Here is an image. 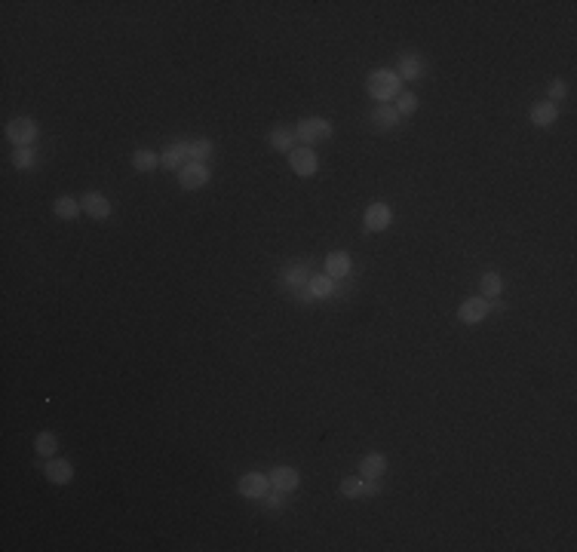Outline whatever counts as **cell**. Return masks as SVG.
<instances>
[{
    "mask_svg": "<svg viewBox=\"0 0 577 552\" xmlns=\"http://www.w3.org/2000/svg\"><path fill=\"white\" fill-rule=\"evenodd\" d=\"M365 89H369V95L381 104H390L393 99H400L402 92V80L396 71L390 68H375L369 77H365Z\"/></svg>",
    "mask_w": 577,
    "mask_h": 552,
    "instance_id": "obj_1",
    "label": "cell"
},
{
    "mask_svg": "<svg viewBox=\"0 0 577 552\" xmlns=\"http://www.w3.org/2000/svg\"><path fill=\"white\" fill-rule=\"evenodd\" d=\"M332 132H335V126H332L326 117H304V120H298V126H295V138L301 144H307V148H313L316 142H329Z\"/></svg>",
    "mask_w": 577,
    "mask_h": 552,
    "instance_id": "obj_2",
    "label": "cell"
},
{
    "mask_svg": "<svg viewBox=\"0 0 577 552\" xmlns=\"http://www.w3.org/2000/svg\"><path fill=\"white\" fill-rule=\"evenodd\" d=\"M4 132L13 142V148H31L40 135V126H37V120H31V117H15L6 123Z\"/></svg>",
    "mask_w": 577,
    "mask_h": 552,
    "instance_id": "obj_3",
    "label": "cell"
},
{
    "mask_svg": "<svg viewBox=\"0 0 577 552\" xmlns=\"http://www.w3.org/2000/svg\"><path fill=\"white\" fill-rule=\"evenodd\" d=\"M289 166H292V172L295 175H313L316 169H320V157H316V151L313 148H307V144H301V148H292L289 151Z\"/></svg>",
    "mask_w": 577,
    "mask_h": 552,
    "instance_id": "obj_4",
    "label": "cell"
},
{
    "mask_svg": "<svg viewBox=\"0 0 577 552\" xmlns=\"http://www.w3.org/2000/svg\"><path fill=\"white\" fill-rule=\"evenodd\" d=\"M209 178H212V172H209L206 163H188V166L178 169V188L182 191H200Z\"/></svg>",
    "mask_w": 577,
    "mask_h": 552,
    "instance_id": "obj_5",
    "label": "cell"
},
{
    "mask_svg": "<svg viewBox=\"0 0 577 552\" xmlns=\"http://www.w3.org/2000/svg\"><path fill=\"white\" fill-rule=\"evenodd\" d=\"M237 491H240V497H246V500H262L264 494L271 491V478L264 473H246L237 482Z\"/></svg>",
    "mask_w": 577,
    "mask_h": 552,
    "instance_id": "obj_6",
    "label": "cell"
},
{
    "mask_svg": "<svg viewBox=\"0 0 577 552\" xmlns=\"http://www.w3.org/2000/svg\"><path fill=\"white\" fill-rule=\"evenodd\" d=\"M365 230L369 233H381V230H387L390 224H393V209L387 206V202H372L369 209H365Z\"/></svg>",
    "mask_w": 577,
    "mask_h": 552,
    "instance_id": "obj_7",
    "label": "cell"
},
{
    "mask_svg": "<svg viewBox=\"0 0 577 552\" xmlns=\"http://www.w3.org/2000/svg\"><path fill=\"white\" fill-rule=\"evenodd\" d=\"M191 163V142H172L160 153V166L163 169H182Z\"/></svg>",
    "mask_w": 577,
    "mask_h": 552,
    "instance_id": "obj_8",
    "label": "cell"
},
{
    "mask_svg": "<svg viewBox=\"0 0 577 552\" xmlns=\"http://www.w3.org/2000/svg\"><path fill=\"white\" fill-rule=\"evenodd\" d=\"M43 476L50 478L53 485H68V482H74V464L65 457H50L43 464Z\"/></svg>",
    "mask_w": 577,
    "mask_h": 552,
    "instance_id": "obj_9",
    "label": "cell"
},
{
    "mask_svg": "<svg viewBox=\"0 0 577 552\" xmlns=\"http://www.w3.org/2000/svg\"><path fill=\"white\" fill-rule=\"evenodd\" d=\"M80 206H83V212H86L89 218H95V221H104V218H111V202H108V197H104V193H99V191L83 193V197H80Z\"/></svg>",
    "mask_w": 577,
    "mask_h": 552,
    "instance_id": "obj_10",
    "label": "cell"
},
{
    "mask_svg": "<svg viewBox=\"0 0 577 552\" xmlns=\"http://www.w3.org/2000/svg\"><path fill=\"white\" fill-rule=\"evenodd\" d=\"M485 316H489V298H467L464 304H461L458 310V319L467 322V326H476V322H482Z\"/></svg>",
    "mask_w": 577,
    "mask_h": 552,
    "instance_id": "obj_11",
    "label": "cell"
},
{
    "mask_svg": "<svg viewBox=\"0 0 577 552\" xmlns=\"http://www.w3.org/2000/svg\"><path fill=\"white\" fill-rule=\"evenodd\" d=\"M271 488H276V491H286V494H292L298 488V482H301V476H298V469L295 467H276V469H271Z\"/></svg>",
    "mask_w": 577,
    "mask_h": 552,
    "instance_id": "obj_12",
    "label": "cell"
},
{
    "mask_svg": "<svg viewBox=\"0 0 577 552\" xmlns=\"http://www.w3.org/2000/svg\"><path fill=\"white\" fill-rule=\"evenodd\" d=\"M351 267H353V261H351V255L347 251H329V258H326V273L332 276L335 282H341V280H347L351 276Z\"/></svg>",
    "mask_w": 577,
    "mask_h": 552,
    "instance_id": "obj_13",
    "label": "cell"
},
{
    "mask_svg": "<svg viewBox=\"0 0 577 552\" xmlns=\"http://www.w3.org/2000/svg\"><path fill=\"white\" fill-rule=\"evenodd\" d=\"M283 276V282L295 291V289H304L307 282H311V276H313V270H311V264H304V261H295V264H289L286 270L280 273Z\"/></svg>",
    "mask_w": 577,
    "mask_h": 552,
    "instance_id": "obj_14",
    "label": "cell"
},
{
    "mask_svg": "<svg viewBox=\"0 0 577 552\" xmlns=\"http://www.w3.org/2000/svg\"><path fill=\"white\" fill-rule=\"evenodd\" d=\"M387 473V457L384 454H365V457H360V476L362 478H381Z\"/></svg>",
    "mask_w": 577,
    "mask_h": 552,
    "instance_id": "obj_15",
    "label": "cell"
},
{
    "mask_svg": "<svg viewBox=\"0 0 577 552\" xmlns=\"http://www.w3.org/2000/svg\"><path fill=\"white\" fill-rule=\"evenodd\" d=\"M528 117H531V123H534V126H552V123H556V117H559V104H552V102H538V104H531Z\"/></svg>",
    "mask_w": 577,
    "mask_h": 552,
    "instance_id": "obj_16",
    "label": "cell"
},
{
    "mask_svg": "<svg viewBox=\"0 0 577 552\" xmlns=\"http://www.w3.org/2000/svg\"><path fill=\"white\" fill-rule=\"evenodd\" d=\"M267 142H271V148L289 153L292 148H295L298 138H295V129H289V126H273L271 135H267Z\"/></svg>",
    "mask_w": 577,
    "mask_h": 552,
    "instance_id": "obj_17",
    "label": "cell"
},
{
    "mask_svg": "<svg viewBox=\"0 0 577 552\" xmlns=\"http://www.w3.org/2000/svg\"><path fill=\"white\" fill-rule=\"evenodd\" d=\"M396 74H400V80H421V77H424V62H421L414 53H405L400 59Z\"/></svg>",
    "mask_w": 577,
    "mask_h": 552,
    "instance_id": "obj_18",
    "label": "cell"
},
{
    "mask_svg": "<svg viewBox=\"0 0 577 552\" xmlns=\"http://www.w3.org/2000/svg\"><path fill=\"white\" fill-rule=\"evenodd\" d=\"M372 123H375L378 129H396L400 113H396L393 104H375V111H372Z\"/></svg>",
    "mask_w": 577,
    "mask_h": 552,
    "instance_id": "obj_19",
    "label": "cell"
},
{
    "mask_svg": "<svg viewBox=\"0 0 577 552\" xmlns=\"http://www.w3.org/2000/svg\"><path fill=\"white\" fill-rule=\"evenodd\" d=\"M53 212H55V218H62V221H74V218L83 212V206H80V200H74V197H59L53 202Z\"/></svg>",
    "mask_w": 577,
    "mask_h": 552,
    "instance_id": "obj_20",
    "label": "cell"
},
{
    "mask_svg": "<svg viewBox=\"0 0 577 552\" xmlns=\"http://www.w3.org/2000/svg\"><path fill=\"white\" fill-rule=\"evenodd\" d=\"M157 166H160V157L154 151H148V148L133 151V169L135 172H154Z\"/></svg>",
    "mask_w": 577,
    "mask_h": 552,
    "instance_id": "obj_21",
    "label": "cell"
},
{
    "mask_svg": "<svg viewBox=\"0 0 577 552\" xmlns=\"http://www.w3.org/2000/svg\"><path fill=\"white\" fill-rule=\"evenodd\" d=\"M212 153H215L212 138H194L191 142V163H206Z\"/></svg>",
    "mask_w": 577,
    "mask_h": 552,
    "instance_id": "obj_22",
    "label": "cell"
},
{
    "mask_svg": "<svg viewBox=\"0 0 577 552\" xmlns=\"http://www.w3.org/2000/svg\"><path fill=\"white\" fill-rule=\"evenodd\" d=\"M307 289L313 291V298H329L332 291H335V280H332L329 273H313L311 282H307Z\"/></svg>",
    "mask_w": 577,
    "mask_h": 552,
    "instance_id": "obj_23",
    "label": "cell"
},
{
    "mask_svg": "<svg viewBox=\"0 0 577 552\" xmlns=\"http://www.w3.org/2000/svg\"><path fill=\"white\" fill-rule=\"evenodd\" d=\"M479 289H482V298H498L501 291H503V280H501V273L485 270V273H482V280H479Z\"/></svg>",
    "mask_w": 577,
    "mask_h": 552,
    "instance_id": "obj_24",
    "label": "cell"
},
{
    "mask_svg": "<svg viewBox=\"0 0 577 552\" xmlns=\"http://www.w3.org/2000/svg\"><path fill=\"white\" fill-rule=\"evenodd\" d=\"M55 448H59V439H55V433H50V429H43V433L34 436V451L40 454V457H53Z\"/></svg>",
    "mask_w": 577,
    "mask_h": 552,
    "instance_id": "obj_25",
    "label": "cell"
},
{
    "mask_svg": "<svg viewBox=\"0 0 577 552\" xmlns=\"http://www.w3.org/2000/svg\"><path fill=\"white\" fill-rule=\"evenodd\" d=\"M341 497H347V500H360V497H365V478H362V476L344 478V482H341Z\"/></svg>",
    "mask_w": 577,
    "mask_h": 552,
    "instance_id": "obj_26",
    "label": "cell"
},
{
    "mask_svg": "<svg viewBox=\"0 0 577 552\" xmlns=\"http://www.w3.org/2000/svg\"><path fill=\"white\" fill-rule=\"evenodd\" d=\"M393 108H396V113H400V117H412V113L418 111V95H414V92H405V89H402Z\"/></svg>",
    "mask_w": 577,
    "mask_h": 552,
    "instance_id": "obj_27",
    "label": "cell"
},
{
    "mask_svg": "<svg viewBox=\"0 0 577 552\" xmlns=\"http://www.w3.org/2000/svg\"><path fill=\"white\" fill-rule=\"evenodd\" d=\"M34 163H37V157H34V151H31V148H15L13 151V166L15 169L28 172V169H34Z\"/></svg>",
    "mask_w": 577,
    "mask_h": 552,
    "instance_id": "obj_28",
    "label": "cell"
},
{
    "mask_svg": "<svg viewBox=\"0 0 577 552\" xmlns=\"http://www.w3.org/2000/svg\"><path fill=\"white\" fill-rule=\"evenodd\" d=\"M262 500H264V509H271V513H280V509H283V506H286V503H289L286 491H276V488H273V491H267Z\"/></svg>",
    "mask_w": 577,
    "mask_h": 552,
    "instance_id": "obj_29",
    "label": "cell"
},
{
    "mask_svg": "<svg viewBox=\"0 0 577 552\" xmlns=\"http://www.w3.org/2000/svg\"><path fill=\"white\" fill-rule=\"evenodd\" d=\"M568 95V86H565V80H552L550 83V99L547 102H552V104H559Z\"/></svg>",
    "mask_w": 577,
    "mask_h": 552,
    "instance_id": "obj_30",
    "label": "cell"
}]
</instances>
